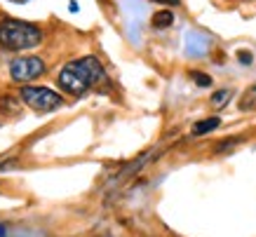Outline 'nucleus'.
Here are the masks:
<instances>
[{
	"mask_svg": "<svg viewBox=\"0 0 256 237\" xmlns=\"http://www.w3.org/2000/svg\"><path fill=\"white\" fill-rule=\"evenodd\" d=\"M12 2H28V0H12Z\"/></svg>",
	"mask_w": 256,
	"mask_h": 237,
	"instance_id": "13",
	"label": "nucleus"
},
{
	"mask_svg": "<svg viewBox=\"0 0 256 237\" xmlns=\"http://www.w3.org/2000/svg\"><path fill=\"white\" fill-rule=\"evenodd\" d=\"M221 124V120L218 118H207V120H202V122H198L193 127V134L195 136H202V134H210V132H214Z\"/></svg>",
	"mask_w": 256,
	"mask_h": 237,
	"instance_id": "6",
	"label": "nucleus"
},
{
	"mask_svg": "<svg viewBox=\"0 0 256 237\" xmlns=\"http://www.w3.org/2000/svg\"><path fill=\"white\" fill-rule=\"evenodd\" d=\"M190 80H195V84H200V87H210L212 84V78L200 73V70H190Z\"/></svg>",
	"mask_w": 256,
	"mask_h": 237,
	"instance_id": "9",
	"label": "nucleus"
},
{
	"mask_svg": "<svg viewBox=\"0 0 256 237\" xmlns=\"http://www.w3.org/2000/svg\"><path fill=\"white\" fill-rule=\"evenodd\" d=\"M104 80H106V73H104V66L96 56H85L78 62H70L59 73V87L73 96L85 94L87 90H92L94 84L104 82Z\"/></svg>",
	"mask_w": 256,
	"mask_h": 237,
	"instance_id": "1",
	"label": "nucleus"
},
{
	"mask_svg": "<svg viewBox=\"0 0 256 237\" xmlns=\"http://www.w3.org/2000/svg\"><path fill=\"white\" fill-rule=\"evenodd\" d=\"M42 42V31L22 19H2L0 22V45L5 50H33Z\"/></svg>",
	"mask_w": 256,
	"mask_h": 237,
	"instance_id": "2",
	"label": "nucleus"
},
{
	"mask_svg": "<svg viewBox=\"0 0 256 237\" xmlns=\"http://www.w3.org/2000/svg\"><path fill=\"white\" fill-rule=\"evenodd\" d=\"M254 108H256V84H252L247 92L242 94L240 110H254Z\"/></svg>",
	"mask_w": 256,
	"mask_h": 237,
	"instance_id": "7",
	"label": "nucleus"
},
{
	"mask_svg": "<svg viewBox=\"0 0 256 237\" xmlns=\"http://www.w3.org/2000/svg\"><path fill=\"white\" fill-rule=\"evenodd\" d=\"M230 96H233V92L230 90H218V92L212 94V104L216 108H224L228 101H230Z\"/></svg>",
	"mask_w": 256,
	"mask_h": 237,
	"instance_id": "8",
	"label": "nucleus"
},
{
	"mask_svg": "<svg viewBox=\"0 0 256 237\" xmlns=\"http://www.w3.org/2000/svg\"><path fill=\"white\" fill-rule=\"evenodd\" d=\"M22 99L40 113H47V110H54V108L62 106V96L52 90H47V87H24Z\"/></svg>",
	"mask_w": 256,
	"mask_h": 237,
	"instance_id": "3",
	"label": "nucleus"
},
{
	"mask_svg": "<svg viewBox=\"0 0 256 237\" xmlns=\"http://www.w3.org/2000/svg\"><path fill=\"white\" fill-rule=\"evenodd\" d=\"M238 59H240V62L244 64V66H249V64L254 62V56H252V52H244V50H240V52H238Z\"/></svg>",
	"mask_w": 256,
	"mask_h": 237,
	"instance_id": "10",
	"label": "nucleus"
},
{
	"mask_svg": "<svg viewBox=\"0 0 256 237\" xmlns=\"http://www.w3.org/2000/svg\"><path fill=\"white\" fill-rule=\"evenodd\" d=\"M156 2H162V5H176L178 0H156Z\"/></svg>",
	"mask_w": 256,
	"mask_h": 237,
	"instance_id": "11",
	"label": "nucleus"
},
{
	"mask_svg": "<svg viewBox=\"0 0 256 237\" xmlns=\"http://www.w3.org/2000/svg\"><path fill=\"white\" fill-rule=\"evenodd\" d=\"M45 73V62L38 59V56H22V59H14L10 64V76L16 82H28V80H36Z\"/></svg>",
	"mask_w": 256,
	"mask_h": 237,
	"instance_id": "4",
	"label": "nucleus"
},
{
	"mask_svg": "<svg viewBox=\"0 0 256 237\" xmlns=\"http://www.w3.org/2000/svg\"><path fill=\"white\" fill-rule=\"evenodd\" d=\"M150 24H153V28H170L172 24H174L172 10H160V12H156L153 19H150Z\"/></svg>",
	"mask_w": 256,
	"mask_h": 237,
	"instance_id": "5",
	"label": "nucleus"
},
{
	"mask_svg": "<svg viewBox=\"0 0 256 237\" xmlns=\"http://www.w3.org/2000/svg\"><path fill=\"white\" fill-rule=\"evenodd\" d=\"M0 237H8V230H5V226H0Z\"/></svg>",
	"mask_w": 256,
	"mask_h": 237,
	"instance_id": "12",
	"label": "nucleus"
}]
</instances>
